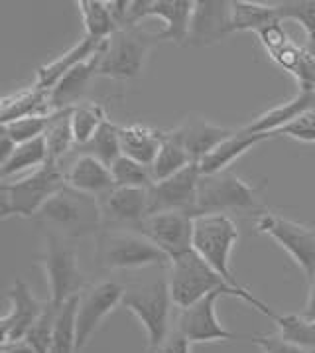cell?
Wrapping results in <instances>:
<instances>
[{
  "label": "cell",
  "mask_w": 315,
  "mask_h": 353,
  "mask_svg": "<svg viewBox=\"0 0 315 353\" xmlns=\"http://www.w3.org/2000/svg\"><path fill=\"white\" fill-rule=\"evenodd\" d=\"M168 269H170V272H168L166 279H168V284H170L172 300L177 310L199 302L205 296H209L211 292L227 290V292L232 294V298L244 300L246 304H250L254 310L260 312L262 316H266L268 320H270V316L274 314L272 308L266 306L262 300H258L246 286H232V284L227 283L195 251L173 259Z\"/></svg>",
  "instance_id": "6da1fadb"
},
{
  "label": "cell",
  "mask_w": 315,
  "mask_h": 353,
  "mask_svg": "<svg viewBox=\"0 0 315 353\" xmlns=\"http://www.w3.org/2000/svg\"><path fill=\"white\" fill-rule=\"evenodd\" d=\"M47 233L63 239H83L102 231V213L99 199L87 196L72 185L61 188L38 213Z\"/></svg>",
  "instance_id": "7a4b0ae2"
},
{
  "label": "cell",
  "mask_w": 315,
  "mask_h": 353,
  "mask_svg": "<svg viewBox=\"0 0 315 353\" xmlns=\"http://www.w3.org/2000/svg\"><path fill=\"white\" fill-rule=\"evenodd\" d=\"M120 306L127 308L144 327L148 338L146 353H156L173 330L172 308L175 304L168 279L129 286Z\"/></svg>",
  "instance_id": "3957f363"
},
{
  "label": "cell",
  "mask_w": 315,
  "mask_h": 353,
  "mask_svg": "<svg viewBox=\"0 0 315 353\" xmlns=\"http://www.w3.org/2000/svg\"><path fill=\"white\" fill-rule=\"evenodd\" d=\"M65 185V170L56 162H47L18 182H2L0 217H34Z\"/></svg>",
  "instance_id": "277c9868"
},
{
  "label": "cell",
  "mask_w": 315,
  "mask_h": 353,
  "mask_svg": "<svg viewBox=\"0 0 315 353\" xmlns=\"http://www.w3.org/2000/svg\"><path fill=\"white\" fill-rule=\"evenodd\" d=\"M95 259L107 270H138L170 267V256L136 231L102 229L97 235Z\"/></svg>",
  "instance_id": "5b68a950"
},
{
  "label": "cell",
  "mask_w": 315,
  "mask_h": 353,
  "mask_svg": "<svg viewBox=\"0 0 315 353\" xmlns=\"http://www.w3.org/2000/svg\"><path fill=\"white\" fill-rule=\"evenodd\" d=\"M257 190L229 170L219 174H201L197 188L195 217L230 215V213H264Z\"/></svg>",
  "instance_id": "8992f818"
},
{
  "label": "cell",
  "mask_w": 315,
  "mask_h": 353,
  "mask_svg": "<svg viewBox=\"0 0 315 353\" xmlns=\"http://www.w3.org/2000/svg\"><path fill=\"white\" fill-rule=\"evenodd\" d=\"M158 43L156 34H150L140 26H127L116 30L105 42L100 52L99 77L116 81H130L144 73L148 56Z\"/></svg>",
  "instance_id": "52a82bcc"
},
{
  "label": "cell",
  "mask_w": 315,
  "mask_h": 353,
  "mask_svg": "<svg viewBox=\"0 0 315 353\" xmlns=\"http://www.w3.org/2000/svg\"><path fill=\"white\" fill-rule=\"evenodd\" d=\"M50 290V302L54 306H65L72 298L79 296L87 288L85 272L79 267L77 251L69 239L47 233L43 253L38 261Z\"/></svg>",
  "instance_id": "ba28073f"
},
{
  "label": "cell",
  "mask_w": 315,
  "mask_h": 353,
  "mask_svg": "<svg viewBox=\"0 0 315 353\" xmlns=\"http://www.w3.org/2000/svg\"><path fill=\"white\" fill-rule=\"evenodd\" d=\"M239 229L230 215H201L193 221V251L232 286H241L230 270V253Z\"/></svg>",
  "instance_id": "9c48e42d"
},
{
  "label": "cell",
  "mask_w": 315,
  "mask_h": 353,
  "mask_svg": "<svg viewBox=\"0 0 315 353\" xmlns=\"http://www.w3.org/2000/svg\"><path fill=\"white\" fill-rule=\"evenodd\" d=\"M257 231L270 237L282 247L292 261L305 274L307 283L315 279V231L312 227L301 225L278 213L264 212L257 217Z\"/></svg>",
  "instance_id": "30bf717a"
},
{
  "label": "cell",
  "mask_w": 315,
  "mask_h": 353,
  "mask_svg": "<svg viewBox=\"0 0 315 353\" xmlns=\"http://www.w3.org/2000/svg\"><path fill=\"white\" fill-rule=\"evenodd\" d=\"M127 286L111 281L87 286L77 300L75 314V336H77V353L89 345L93 336L99 332L100 324L120 306Z\"/></svg>",
  "instance_id": "8fae6325"
},
{
  "label": "cell",
  "mask_w": 315,
  "mask_h": 353,
  "mask_svg": "<svg viewBox=\"0 0 315 353\" xmlns=\"http://www.w3.org/2000/svg\"><path fill=\"white\" fill-rule=\"evenodd\" d=\"M193 10V0H132L130 22L132 26H140V20L144 18H158L164 24L156 34L158 42L186 46Z\"/></svg>",
  "instance_id": "7c38bea8"
},
{
  "label": "cell",
  "mask_w": 315,
  "mask_h": 353,
  "mask_svg": "<svg viewBox=\"0 0 315 353\" xmlns=\"http://www.w3.org/2000/svg\"><path fill=\"white\" fill-rule=\"evenodd\" d=\"M223 296H232L227 290H217L199 302L182 308L175 316L173 330L193 343H213V341H229L239 338L235 332L227 330L217 318V302Z\"/></svg>",
  "instance_id": "4fadbf2b"
},
{
  "label": "cell",
  "mask_w": 315,
  "mask_h": 353,
  "mask_svg": "<svg viewBox=\"0 0 315 353\" xmlns=\"http://www.w3.org/2000/svg\"><path fill=\"white\" fill-rule=\"evenodd\" d=\"M193 221L195 217L180 212L148 215L140 225L130 231L140 233L152 241L158 249L170 256V261L193 251Z\"/></svg>",
  "instance_id": "5bb4252c"
},
{
  "label": "cell",
  "mask_w": 315,
  "mask_h": 353,
  "mask_svg": "<svg viewBox=\"0 0 315 353\" xmlns=\"http://www.w3.org/2000/svg\"><path fill=\"white\" fill-rule=\"evenodd\" d=\"M199 178V166L191 164L168 180L154 182L148 188V215L180 212L195 217Z\"/></svg>",
  "instance_id": "9a60e30c"
},
{
  "label": "cell",
  "mask_w": 315,
  "mask_h": 353,
  "mask_svg": "<svg viewBox=\"0 0 315 353\" xmlns=\"http://www.w3.org/2000/svg\"><path fill=\"white\" fill-rule=\"evenodd\" d=\"M6 300H8V310L0 320V345L22 341L26 338L30 327L38 322L47 302L34 296L24 281H16L8 288Z\"/></svg>",
  "instance_id": "2e32d148"
},
{
  "label": "cell",
  "mask_w": 315,
  "mask_h": 353,
  "mask_svg": "<svg viewBox=\"0 0 315 353\" xmlns=\"http://www.w3.org/2000/svg\"><path fill=\"white\" fill-rule=\"evenodd\" d=\"M99 203L102 229H136L148 217V190L115 188Z\"/></svg>",
  "instance_id": "e0dca14e"
},
{
  "label": "cell",
  "mask_w": 315,
  "mask_h": 353,
  "mask_svg": "<svg viewBox=\"0 0 315 353\" xmlns=\"http://www.w3.org/2000/svg\"><path fill=\"white\" fill-rule=\"evenodd\" d=\"M235 134V128L221 127L203 117H186L177 127L168 132V137L175 141L195 164H199L205 156H209L219 144Z\"/></svg>",
  "instance_id": "ac0fdd59"
},
{
  "label": "cell",
  "mask_w": 315,
  "mask_h": 353,
  "mask_svg": "<svg viewBox=\"0 0 315 353\" xmlns=\"http://www.w3.org/2000/svg\"><path fill=\"white\" fill-rule=\"evenodd\" d=\"M230 30V2L227 0H199L189 26V46H215L227 40Z\"/></svg>",
  "instance_id": "d6986e66"
},
{
  "label": "cell",
  "mask_w": 315,
  "mask_h": 353,
  "mask_svg": "<svg viewBox=\"0 0 315 353\" xmlns=\"http://www.w3.org/2000/svg\"><path fill=\"white\" fill-rule=\"evenodd\" d=\"M100 52L95 54L91 59L83 61L81 65H77L67 75H63L58 83L50 89V109H52V113L72 111L77 105L83 103L89 83L95 77H99Z\"/></svg>",
  "instance_id": "ffe728a7"
},
{
  "label": "cell",
  "mask_w": 315,
  "mask_h": 353,
  "mask_svg": "<svg viewBox=\"0 0 315 353\" xmlns=\"http://www.w3.org/2000/svg\"><path fill=\"white\" fill-rule=\"evenodd\" d=\"M63 170H65L67 185L83 192L87 196L100 199L116 188L111 166L102 164L93 156L79 154L67 168Z\"/></svg>",
  "instance_id": "44dd1931"
},
{
  "label": "cell",
  "mask_w": 315,
  "mask_h": 353,
  "mask_svg": "<svg viewBox=\"0 0 315 353\" xmlns=\"http://www.w3.org/2000/svg\"><path fill=\"white\" fill-rule=\"evenodd\" d=\"M315 93L312 91H300L294 99L286 101L282 105H276L272 109L258 114L254 121H250L246 127H243L250 134H274L278 130L287 127L290 123H294L296 119H300L301 114L315 109Z\"/></svg>",
  "instance_id": "7402d4cb"
},
{
  "label": "cell",
  "mask_w": 315,
  "mask_h": 353,
  "mask_svg": "<svg viewBox=\"0 0 315 353\" xmlns=\"http://www.w3.org/2000/svg\"><path fill=\"white\" fill-rule=\"evenodd\" d=\"M102 46H105L102 40H93V38H87L85 36L83 40H79L73 48H69L65 54H61L54 61L38 68V71H36V83L34 85L40 87V89L50 91L63 75H67L77 65H81L83 61L91 59L95 54H99L100 50H102Z\"/></svg>",
  "instance_id": "603a6c76"
},
{
  "label": "cell",
  "mask_w": 315,
  "mask_h": 353,
  "mask_svg": "<svg viewBox=\"0 0 315 353\" xmlns=\"http://www.w3.org/2000/svg\"><path fill=\"white\" fill-rule=\"evenodd\" d=\"M268 139H274V134H250L244 128H239V130H235L232 137H229L223 144H219L211 154L205 156L197 166H199L201 174L225 172V170H229L235 160H239L250 148H254L257 144L268 141Z\"/></svg>",
  "instance_id": "cb8c5ba5"
},
{
  "label": "cell",
  "mask_w": 315,
  "mask_h": 353,
  "mask_svg": "<svg viewBox=\"0 0 315 353\" xmlns=\"http://www.w3.org/2000/svg\"><path fill=\"white\" fill-rule=\"evenodd\" d=\"M52 114L50 109V91L32 85L28 89L6 95L0 103V125H8L20 119Z\"/></svg>",
  "instance_id": "d4e9b609"
},
{
  "label": "cell",
  "mask_w": 315,
  "mask_h": 353,
  "mask_svg": "<svg viewBox=\"0 0 315 353\" xmlns=\"http://www.w3.org/2000/svg\"><path fill=\"white\" fill-rule=\"evenodd\" d=\"M166 132L144 125L120 127V150L122 156L132 158L144 166H152L158 152L164 144Z\"/></svg>",
  "instance_id": "484cf974"
},
{
  "label": "cell",
  "mask_w": 315,
  "mask_h": 353,
  "mask_svg": "<svg viewBox=\"0 0 315 353\" xmlns=\"http://www.w3.org/2000/svg\"><path fill=\"white\" fill-rule=\"evenodd\" d=\"M272 22H280L276 4H262V2H252V0H230L232 34H239V32L257 34L258 30H262Z\"/></svg>",
  "instance_id": "4316f807"
},
{
  "label": "cell",
  "mask_w": 315,
  "mask_h": 353,
  "mask_svg": "<svg viewBox=\"0 0 315 353\" xmlns=\"http://www.w3.org/2000/svg\"><path fill=\"white\" fill-rule=\"evenodd\" d=\"M50 162V152H47V144L45 139H36V141L22 142L14 148L12 156L0 164V176L6 182L10 176L28 172V170H38L45 166Z\"/></svg>",
  "instance_id": "83f0119b"
},
{
  "label": "cell",
  "mask_w": 315,
  "mask_h": 353,
  "mask_svg": "<svg viewBox=\"0 0 315 353\" xmlns=\"http://www.w3.org/2000/svg\"><path fill=\"white\" fill-rule=\"evenodd\" d=\"M81 22L85 28L87 38L93 40H102L107 42L118 26L115 22V16L109 8V2H100V0H79L77 2Z\"/></svg>",
  "instance_id": "f1b7e54d"
},
{
  "label": "cell",
  "mask_w": 315,
  "mask_h": 353,
  "mask_svg": "<svg viewBox=\"0 0 315 353\" xmlns=\"http://www.w3.org/2000/svg\"><path fill=\"white\" fill-rule=\"evenodd\" d=\"M276 327H278V336H282L287 341L300 345L307 352L315 350V318L305 316L303 312L300 314H280L274 312L270 316Z\"/></svg>",
  "instance_id": "f546056e"
},
{
  "label": "cell",
  "mask_w": 315,
  "mask_h": 353,
  "mask_svg": "<svg viewBox=\"0 0 315 353\" xmlns=\"http://www.w3.org/2000/svg\"><path fill=\"white\" fill-rule=\"evenodd\" d=\"M79 154L93 156L100 160L107 166H113L116 160L122 156L120 150V127L107 121L102 127L99 128V132L87 142L85 146H79Z\"/></svg>",
  "instance_id": "4dcf8cb0"
},
{
  "label": "cell",
  "mask_w": 315,
  "mask_h": 353,
  "mask_svg": "<svg viewBox=\"0 0 315 353\" xmlns=\"http://www.w3.org/2000/svg\"><path fill=\"white\" fill-rule=\"evenodd\" d=\"M107 111L100 103H81L72 109V128L75 137V146H85L99 128L107 123Z\"/></svg>",
  "instance_id": "1f68e13d"
},
{
  "label": "cell",
  "mask_w": 315,
  "mask_h": 353,
  "mask_svg": "<svg viewBox=\"0 0 315 353\" xmlns=\"http://www.w3.org/2000/svg\"><path fill=\"white\" fill-rule=\"evenodd\" d=\"M280 22L294 20L305 32V50L315 57V0H286L276 2Z\"/></svg>",
  "instance_id": "d6a6232c"
},
{
  "label": "cell",
  "mask_w": 315,
  "mask_h": 353,
  "mask_svg": "<svg viewBox=\"0 0 315 353\" xmlns=\"http://www.w3.org/2000/svg\"><path fill=\"white\" fill-rule=\"evenodd\" d=\"M45 144L50 152V162L63 164L65 156L75 148V137L72 128V111H61L56 114L54 123L45 132Z\"/></svg>",
  "instance_id": "836d02e7"
},
{
  "label": "cell",
  "mask_w": 315,
  "mask_h": 353,
  "mask_svg": "<svg viewBox=\"0 0 315 353\" xmlns=\"http://www.w3.org/2000/svg\"><path fill=\"white\" fill-rule=\"evenodd\" d=\"M191 164H195V162L191 160V156L187 154L186 150H184L177 142L172 141V139L168 137V132H166L164 144H162V148H160V152H158L156 160L152 162L150 170H152L154 182H162V180H168V178L175 176L177 172L186 170L187 166H191Z\"/></svg>",
  "instance_id": "e575fe53"
},
{
  "label": "cell",
  "mask_w": 315,
  "mask_h": 353,
  "mask_svg": "<svg viewBox=\"0 0 315 353\" xmlns=\"http://www.w3.org/2000/svg\"><path fill=\"white\" fill-rule=\"evenodd\" d=\"M77 300L72 298L58 316V324L54 332V339L47 353H77V336H75V314H77Z\"/></svg>",
  "instance_id": "d590c367"
},
{
  "label": "cell",
  "mask_w": 315,
  "mask_h": 353,
  "mask_svg": "<svg viewBox=\"0 0 315 353\" xmlns=\"http://www.w3.org/2000/svg\"><path fill=\"white\" fill-rule=\"evenodd\" d=\"M113 178H115L116 188H138V190H148L154 184L152 170L150 166H144L140 162L120 156L115 164L111 166Z\"/></svg>",
  "instance_id": "8d00e7d4"
},
{
  "label": "cell",
  "mask_w": 315,
  "mask_h": 353,
  "mask_svg": "<svg viewBox=\"0 0 315 353\" xmlns=\"http://www.w3.org/2000/svg\"><path fill=\"white\" fill-rule=\"evenodd\" d=\"M58 113L52 114H40V117H28V119H20L14 123H8V125H2L0 132L10 137L16 144H22V142L36 141V139H42L45 137L50 125L54 123Z\"/></svg>",
  "instance_id": "74e56055"
},
{
  "label": "cell",
  "mask_w": 315,
  "mask_h": 353,
  "mask_svg": "<svg viewBox=\"0 0 315 353\" xmlns=\"http://www.w3.org/2000/svg\"><path fill=\"white\" fill-rule=\"evenodd\" d=\"M61 308H63V306H61ZM61 308L54 306V304L47 300L42 316L38 318V322L32 325L30 332L26 334L24 341H28L30 345H32L38 353L50 352V345H52V339H54V332H56V324H58V316L59 312H61Z\"/></svg>",
  "instance_id": "f35d334b"
},
{
  "label": "cell",
  "mask_w": 315,
  "mask_h": 353,
  "mask_svg": "<svg viewBox=\"0 0 315 353\" xmlns=\"http://www.w3.org/2000/svg\"><path fill=\"white\" fill-rule=\"evenodd\" d=\"M276 137H287V139H294V141L307 142V144H314L315 142V109L303 113L300 119H296L294 123H290L287 127L276 132Z\"/></svg>",
  "instance_id": "ab89813d"
},
{
  "label": "cell",
  "mask_w": 315,
  "mask_h": 353,
  "mask_svg": "<svg viewBox=\"0 0 315 353\" xmlns=\"http://www.w3.org/2000/svg\"><path fill=\"white\" fill-rule=\"evenodd\" d=\"M257 38L268 56H272L274 52L282 50L286 43L292 42V38L287 36V32L284 30V24H282V22H272V24L264 26L262 30H258Z\"/></svg>",
  "instance_id": "60d3db41"
},
{
  "label": "cell",
  "mask_w": 315,
  "mask_h": 353,
  "mask_svg": "<svg viewBox=\"0 0 315 353\" xmlns=\"http://www.w3.org/2000/svg\"><path fill=\"white\" fill-rule=\"evenodd\" d=\"M250 339L252 343H257L262 353H312L278 334H257V336H250Z\"/></svg>",
  "instance_id": "b9f144b4"
},
{
  "label": "cell",
  "mask_w": 315,
  "mask_h": 353,
  "mask_svg": "<svg viewBox=\"0 0 315 353\" xmlns=\"http://www.w3.org/2000/svg\"><path fill=\"white\" fill-rule=\"evenodd\" d=\"M303 50H305V46H298V43L292 40V42L286 43L282 50L274 52L272 56H268V57L272 59L274 63H276L280 70L286 71L287 75H292L294 70L298 68V63H300Z\"/></svg>",
  "instance_id": "7bdbcfd3"
},
{
  "label": "cell",
  "mask_w": 315,
  "mask_h": 353,
  "mask_svg": "<svg viewBox=\"0 0 315 353\" xmlns=\"http://www.w3.org/2000/svg\"><path fill=\"white\" fill-rule=\"evenodd\" d=\"M156 353H191V343L180 332L172 330V334L160 345Z\"/></svg>",
  "instance_id": "ee69618b"
},
{
  "label": "cell",
  "mask_w": 315,
  "mask_h": 353,
  "mask_svg": "<svg viewBox=\"0 0 315 353\" xmlns=\"http://www.w3.org/2000/svg\"><path fill=\"white\" fill-rule=\"evenodd\" d=\"M0 352L2 353H38L28 341H14V343H6V345H0Z\"/></svg>",
  "instance_id": "f6af8a7d"
},
{
  "label": "cell",
  "mask_w": 315,
  "mask_h": 353,
  "mask_svg": "<svg viewBox=\"0 0 315 353\" xmlns=\"http://www.w3.org/2000/svg\"><path fill=\"white\" fill-rule=\"evenodd\" d=\"M303 314L309 316V318H315V279L309 283V290H307V300H305Z\"/></svg>",
  "instance_id": "bcb514c9"
},
{
  "label": "cell",
  "mask_w": 315,
  "mask_h": 353,
  "mask_svg": "<svg viewBox=\"0 0 315 353\" xmlns=\"http://www.w3.org/2000/svg\"><path fill=\"white\" fill-rule=\"evenodd\" d=\"M312 353H315V350H314V352H312Z\"/></svg>",
  "instance_id": "7dc6e473"
}]
</instances>
